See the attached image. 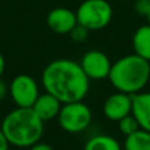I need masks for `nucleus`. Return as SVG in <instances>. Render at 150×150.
Returning <instances> with one entry per match:
<instances>
[{"mask_svg":"<svg viewBox=\"0 0 150 150\" xmlns=\"http://www.w3.org/2000/svg\"><path fill=\"white\" fill-rule=\"evenodd\" d=\"M42 87L61 103L79 101L87 96L90 78L80 63L69 58H58L47 63L41 74Z\"/></svg>","mask_w":150,"mask_h":150,"instance_id":"1","label":"nucleus"},{"mask_svg":"<svg viewBox=\"0 0 150 150\" xmlns=\"http://www.w3.org/2000/svg\"><path fill=\"white\" fill-rule=\"evenodd\" d=\"M44 124L33 108L16 107L5 115L0 128L11 146L28 149L33 144L41 141L44 136Z\"/></svg>","mask_w":150,"mask_h":150,"instance_id":"2","label":"nucleus"},{"mask_svg":"<svg viewBox=\"0 0 150 150\" xmlns=\"http://www.w3.org/2000/svg\"><path fill=\"white\" fill-rule=\"evenodd\" d=\"M111 84L120 92L133 95L148 84L150 79V61L138 54H128L112 63L108 76Z\"/></svg>","mask_w":150,"mask_h":150,"instance_id":"3","label":"nucleus"},{"mask_svg":"<svg viewBox=\"0 0 150 150\" xmlns=\"http://www.w3.org/2000/svg\"><path fill=\"white\" fill-rule=\"evenodd\" d=\"M113 16L112 5L107 0H84L76 9L78 24L88 30H100L109 25Z\"/></svg>","mask_w":150,"mask_h":150,"instance_id":"4","label":"nucleus"},{"mask_svg":"<svg viewBox=\"0 0 150 150\" xmlns=\"http://www.w3.org/2000/svg\"><path fill=\"white\" fill-rule=\"evenodd\" d=\"M58 124L67 133H80L86 130L92 121V112L83 100L63 103L57 117Z\"/></svg>","mask_w":150,"mask_h":150,"instance_id":"5","label":"nucleus"},{"mask_svg":"<svg viewBox=\"0 0 150 150\" xmlns=\"http://www.w3.org/2000/svg\"><path fill=\"white\" fill-rule=\"evenodd\" d=\"M37 80L28 74H18L9 83V96L16 107L32 108L40 96Z\"/></svg>","mask_w":150,"mask_h":150,"instance_id":"6","label":"nucleus"},{"mask_svg":"<svg viewBox=\"0 0 150 150\" xmlns=\"http://www.w3.org/2000/svg\"><path fill=\"white\" fill-rule=\"evenodd\" d=\"M80 66L88 78L93 80L107 79L109 76L112 63L108 55L104 54L100 50H90L83 54L80 59Z\"/></svg>","mask_w":150,"mask_h":150,"instance_id":"7","label":"nucleus"},{"mask_svg":"<svg viewBox=\"0 0 150 150\" xmlns=\"http://www.w3.org/2000/svg\"><path fill=\"white\" fill-rule=\"evenodd\" d=\"M132 112V95L117 91L105 99L103 113L111 121H119Z\"/></svg>","mask_w":150,"mask_h":150,"instance_id":"8","label":"nucleus"},{"mask_svg":"<svg viewBox=\"0 0 150 150\" xmlns=\"http://www.w3.org/2000/svg\"><path fill=\"white\" fill-rule=\"evenodd\" d=\"M46 24L54 33L69 34L78 24L76 12L65 7L54 8L47 13Z\"/></svg>","mask_w":150,"mask_h":150,"instance_id":"9","label":"nucleus"},{"mask_svg":"<svg viewBox=\"0 0 150 150\" xmlns=\"http://www.w3.org/2000/svg\"><path fill=\"white\" fill-rule=\"evenodd\" d=\"M32 108L42 121L46 122L52 121L53 119H57L61 108H62V103L54 95L45 91L44 93H40Z\"/></svg>","mask_w":150,"mask_h":150,"instance_id":"10","label":"nucleus"},{"mask_svg":"<svg viewBox=\"0 0 150 150\" xmlns=\"http://www.w3.org/2000/svg\"><path fill=\"white\" fill-rule=\"evenodd\" d=\"M141 129L150 132V92H137L132 95V112Z\"/></svg>","mask_w":150,"mask_h":150,"instance_id":"11","label":"nucleus"},{"mask_svg":"<svg viewBox=\"0 0 150 150\" xmlns=\"http://www.w3.org/2000/svg\"><path fill=\"white\" fill-rule=\"evenodd\" d=\"M132 44L136 54L150 61V24L140 26L134 32Z\"/></svg>","mask_w":150,"mask_h":150,"instance_id":"12","label":"nucleus"},{"mask_svg":"<svg viewBox=\"0 0 150 150\" xmlns=\"http://www.w3.org/2000/svg\"><path fill=\"white\" fill-rule=\"evenodd\" d=\"M124 150H150V132L138 129L137 132L127 136Z\"/></svg>","mask_w":150,"mask_h":150,"instance_id":"13","label":"nucleus"},{"mask_svg":"<svg viewBox=\"0 0 150 150\" xmlns=\"http://www.w3.org/2000/svg\"><path fill=\"white\" fill-rule=\"evenodd\" d=\"M83 150H121L119 141L107 134H98L86 142Z\"/></svg>","mask_w":150,"mask_h":150,"instance_id":"14","label":"nucleus"},{"mask_svg":"<svg viewBox=\"0 0 150 150\" xmlns=\"http://www.w3.org/2000/svg\"><path fill=\"white\" fill-rule=\"evenodd\" d=\"M117 122H119L120 132H121L125 137H127V136H129V134H132V133H134V132H137L138 129H141L138 121L136 120V117L133 116L132 113L127 115V116L122 117V119L119 120Z\"/></svg>","mask_w":150,"mask_h":150,"instance_id":"15","label":"nucleus"},{"mask_svg":"<svg viewBox=\"0 0 150 150\" xmlns=\"http://www.w3.org/2000/svg\"><path fill=\"white\" fill-rule=\"evenodd\" d=\"M88 32L90 30H88L87 28H84V26L80 25V24H76V26H75L69 34H70L71 40H73L74 42H83L88 37Z\"/></svg>","mask_w":150,"mask_h":150,"instance_id":"16","label":"nucleus"},{"mask_svg":"<svg viewBox=\"0 0 150 150\" xmlns=\"http://www.w3.org/2000/svg\"><path fill=\"white\" fill-rule=\"evenodd\" d=\"M134 9L140 16H145L146 17V15H148L150 9V1L149 0H136Z\"/></svg>","mask_w":150,"mask_h":150,"instance_id":"17","label":"nucleus"},{"mask_svg":"<svg viewBox=\"0 0 150 150\" xmlns=\"http://www.w3.org/2000/svg\"><path fill=\"white\" fill-rule=\"evenodd\" d=\"M28 150H54V149H53V146L50 145V144L41 142V141H38V142L33 144L32 146H29Z\"/></svg>","mask_w":150,"mask_h":150,"instance_id":"18","label":"nucleus"},{"mask_svg":"<svg viewBox=\"0 0 150 150\" xmlns=\"http://www.w3.org/2000/svg\"><path fill=\"white\" fill-rule=\"evenodd\" d=\"M7 95H9V87H8L7 83H5L4 80H1V78H0V100L5 99Z\"/></svg>","mask_w":150,"mask_h":150,"instance_id":"19","label":"nucleus"},{"mask_svg":"<svg viewBox=\"0 0 150 150\" xmlns=\"http://www.w3.org/2000/svg\"><path fill=\"white\" fill-rule=\"evenodd\" d=\"M9 146H11V144L8 142L7 137L4 136L1 128H0V150H9Z\"/></svg>","mask_w":150,"mask_h":150,"instance_id":"20","label":"nucleus"},{"mask_svg":"<svg viewBox=\"0 0 150 150\" xmlns=\"http://www.w3.org/2000/svg\"><path fill=\"white\" fill-rule=\"evenodd\" d=\"M4 70H5V58H4V55L0 53V78L4 74Z\"/></svg>","mask_w":150,"mask_h":150,"instance_id":"21","label":"nucleus"},{"mask_svg":"<svg viewBox=\"0 0 150 150\" xmlns=\"http://www.w3.org/2000/svg\"><path fill=\"white\" fill-rule=\"evenodd\" d=\"M146 18H148V21H149V24H150V9H149L148 15H146Z\"/></svg>","mask_w":150,"mask_h":150,"instance_id":"22","label":"nucleus"},{"mask_svg":"<svg viewBox=\"0 0 150 150\" xmlns=\"http://www.w3.org/2000/svg\"><path fill=\"white\" fill-rule=\"evenodd\" d=\"M121 1H129V0H121Z\"/></svg>","mask_w":150,"mask_h":150,"instance_id":"23","label":"nucleus"},{"mask_svg":"<svg viewBox=\"0 0 150 150\" xmlns=\"http://www.w3.org/2000/svg\"><path fill=\"white\" fill-rule=\"evenodd\" d=\"M149 1H150V0H149Z\"/></svg>","mask_w":150,"mask_h":150,"instance_id":"24","label":"nucleus"}]
</instances>
